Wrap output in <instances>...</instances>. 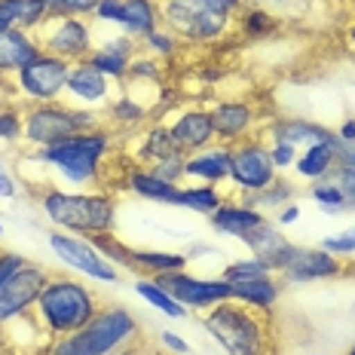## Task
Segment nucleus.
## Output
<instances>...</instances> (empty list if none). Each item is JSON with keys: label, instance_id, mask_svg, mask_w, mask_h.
I'll return each mask as SVG.
<instances>
[{"label": "nucleus", "instance_id": "38", "mask_svg": "<svg viewBox=\"0 0 355 355\" xmlns=\"http://www.w3.org/2000/svg\"><path fill=\"white\" fill-rule=\"evenodd\" d=\"M49 19H89L98 0H43Z\"/></svg>", "mask_w": 355, "mask_h": 355}, {"label": "nucleus", "instance_id": "10", "mask_svg": "<svg viewBox=\"0 0 355 355\" xmlns=\"http://www.w3.org/2000/svg\"><path fill=\"white\" fill-rule=\"evenodd\" d=\"M34 34L43 53L68 64L86 62L95 49V31L89 19H46Z\"/></svg>", "mask_w": 355, "mask_h": 355}, {"label": "nucleus", "instance_id": "40", "mask_svg": "<svg viewBox=\"0 0 355 355\" xmlns=\"http://www.w3.org/2000/svg\"><path fill=\"white\" fill-rule=\"evenodd\" d=\"M25 138V116L19 107H0V144H16Z\"/></svg>", "mask_w": 355, "mask_h": 355}, {"label": "nucleus", "instance_id": "16", "mask_svg": "<svg viewBox=\"0 0 355 355\" xmlns=\"http://www.w3.org/2000/svg\"><path fill=\"white\" fill-rule=\"evenodd\" d=\"M110 92H114V80L105 77V73L95 68V64H89V62L71 64L68 89H64V95L73 101V107H98V105H107Z\"/></svg>", "mask_w": 355, "mask_h": 355}, {"label": "nucleus", "instance_id": "54", "mask_svg": "<svg viewBox=\"0 0 355 355\" xmlns=\"http://www.w3.org/2000/svg\"><path fill=\"white\" fill-rule=\"evenodd\" d=\"M3 175H10V168H6V162H3V157H0V178Z\"/></svg>", "mask_w": 355, "mask_h": 355}, {"label": "nucleus", "instance_id": "44", "mask_svg": "<svg viewBox=\"0 0 355 355\" xmlns=\"http://www.w3.org/2000/svg\"><path fill=\"white\" fill-rule=\"evenodd\" d=\"M184 162H187V153H175V157L157 162L153 172L159 178H166V181H172V184H181L184 181Z\"/></svg>", "mask_w": 355, "mask_h": 355}, {"label": "nucleus", "instance_id": "30", "mask_svg": "<svg viewBox=\"0 0 355 355\" xmlns=\"http://www.w3.org/2000/svg\"><path fill=\"white\" fill-rule=\"evenodd\" d=\"M49 19L43 0H0V31L3 28H25L37 31Z\"/></svg>", "mask_w": 355, "mask_h": 355}, {"label": "nucleus", "instance_id": "48", "mask_svg": "<svg viewBox=\"0 0 355 355\" xmlns=\"http://www.w3.org/2000/svg\"><path fill=\"white\" fill-rule=\"evenodd\" d=\"M337 168H355V144H343L337 147Z\"/></svg>", "mask_w": 355, "mask_h": 355}, {"label": "nucleus", "instance_id": "21", "mask_svg": "<svg viewBox=\"0 0 355 355\" xmlns=\"http://www.w3.org/2000/svg\"><path fill=\"white\" fill-rule=\"evenodd\" d=\"M242 245L251 251V257H257V261H263L272 272H279V266L285 263V257H288V251H291L294 242L288 239L276 224L263 220V224H257L254 230L242 239Z\"/></svg>", "mask_w": 355, "mask_h": 355}, {"label": "nucleus", "instance_id": "20", "mask_svg": "<svg viewBox=\"0 0 355 355\" xmlns=\"http://www.w3.org/2000/svg\"><path fill=\"white\" fill-rule=\"evenodd\" d=\"M266 135H270V141L294 144L297 150L313 147V144L337 141L334 129H328V125H322V123H313V120H300V116H282V120H272L270 125H266Z\"/></svg>", "mask_w": 355, "mask_h": 355}, {"label": "nucleus", "instance_id": "4", "mask_svg": "<svg viewBox=\"0 0 355 355\" xmlns=\"http://www.w3.org/2000/svg\"><path fill=\"white\" fill-rule=\"evenodd\" d=\"M141 324L125 306H105L80 331L53 340V355H116L138 337Z\"/></svg>", "mask_w": 355, "mask_h": 355}, {"label": "nucleus", "instance_id": "58", "mask_svg": "<svg viewBox=\"0 0 355 355\" xmlns=\"http://www.w3.org/2000/svg\"><path fill=\"white\" fill-rule=\"evenodd\" d=\"M49 355H53V352H49Z\"/></svg>", "mask_w": 355, "mask_h": 355}, {"label": "nucleus", "instance_id": "1", "mask_svg": "<svg viewBox=\"0 0 355 355\" xmlns=\"http://www.w3.org/2000/svg\"><path fill=\"white\" fill-rule=\"evenodd\" d=\"M40 209L58 230L86 236V239L114 233L116 227V199L110 193H98V190L46 187L40 193Z\"/></svg>", "mask_w": 355, "mask_h": 355}, {"label": "nucleus", "instance_id": "22", "mask_svg": "<svg viewBox=\"0 0 355 355\" xmlns=\"http://www.w3.org/2000/svg\"><path fill=\"white\" fill-rule=\"evenodd\" d=\"M135 53H138V40L120 34V37H114V40L98 43L86 62L95 64V68L105 73V77H110V80H125V73H129V64H132V58H135Z\"/></svg>", "mask_w": 355, "mask_h": 355}, {"label": "nucleus", "instance_id": "9", "mask_svg": "<svg viewBox=\"0 0 355 355\" xmlns=\"http://www.w3.org/2000/svg\"><path fill=\"white\" fill-rule=\"evenodd\" d=\"M279 178L270 157V141L251 135L239 144H230V184L242 193H261Z\"/></svg>", "mask_w": 355, "mask_h": 355}, {"label": "nucleus", "instance_id": "49", "mask_svg": "<svg viewBox=\"0 0 355 355\" xmlns=\"http://www.w3.org/2000/svg\"><path fill=\"white\" fill-rule=\"evenodd\" d=\"M297 218H300V205H297V202H288L285 209H279L276 224H279V227H288V224H294Z\"/></svg>", "mask_w": 355, "mask_h": 355}, {"label": "nucleus", "instance_id": "14", "mask_svg": "<svg viewBox=\"0 0 355 355\" xmlns=\"http://www.w3.org/2000/svg\"><path fill=\"white\" fill-rule=\"evenodd\" d=\"M343 261L331 251L309 248V245H291L285 263L279 266V276L291 285H309V282H322V279H337L343 276Z\"/></svg>", "mask_w": 355, "mask_h": 355}, {"label": "nucleus", "instance_id": "15", "mask_svg": "<svg viewBox=\"0 0 355 355\" xmlns=\"http://www.w3.org/2000/svg\"><path fill=\"white\" fill-rule=\"evenodd\" d=\"M211 114V125H214V138L220 144H239L245 138L257 135L254 125H257V114L254 105L239 98H220L209 107Z\"/></svg>", "mask_w": 355, "mask_h": 355}, {"label": "nucleus", "instance_id": "53", "mask_svg": "<svg viewBox=\"0 0 355 355\" xmlns=\"http://www.w3.org/2000/svg\"><path fill=\"white\" fill-rule=\"evenodd\" d=\"M346 40H349V46H355V21L349 25V31H346Z\"/></svg>", "mask_w": 355, "mask_h": 355}, {"label": "nucleus", "instance_id": "7", "mask_svg": "<svg viewBox=\"0 0 355 355\" xmlns=\"http://www.w3.org/2000/svg\"><path fill=\"white\" fill-rule=\"evenodd\" d=\"M162 28H168L181 43H218L230 34L233 19L218 12L205 0H159Z\"/></svg>", "mask_w": 355, "mask_h": 355}, {"label": "nucleus", "instance_id": "34", "mask_svg": "<svg viewBox=\"0 0 355 355\" xmlns=\"http://www.w3.org/2000/svg\"><path fill=\"white\" fill-rule=\"evenodd\" d=\"M276 28H279L276 16L266 12L263 6H245V10L239 12V31L245 37H251V40H257V37H270Z\"/></svg>", "mask_w": 355, "mask_h": 355}, {"label": "nucleus", "instance_id": "23", "mask_svg": "<svg viewBox=\"0 0 355 355\" xmlns=\"http://www.w3.org/2000/svg\"><path fill=\"white\" fill-rule=\"evenodd\" d=\"M125 187L135 196L147 199V202H159V205H175L178 193H181V184L166 181V178H159L147 166H129V172H125Z\"/></svg>", "mask_w": 355, "mask_h": 355}, {"label": "nucleus", "instance_id": "57", "mask_svg": "<svg viewBox=\"0 0 355 355\" xmlns=\"http://www.w3.org/2000/svg\"><path fill=\"white\" fill-rule=\"evenodd\" d=\"M276 3H285V0H276Z\"/></svg>", "mask_w": 355, "mask_h": 355}, {"label": "nucleus", "instance_id": "32", "mask_svg": "<svg viewBox=\"0 0 355 355\" xmlns=\"http://www.w3.org/2000/svg\"><path fill=\"white\" fill-rule=\"evenodd\" d=\"M135 291H138V297L147 300L153 309H159V313L168 315V319H184V315L190 313V309L181 306V303H178L172 294H168L166 288L157 282V279H138V282H135Z\"/></svg>", "mask_w": 355, "mask_h": 355}, {"label": "nucleus", "instance_id": "11", "mask_svg": "<svg viewBox=\"0 0 355 355\" xmlns=\"http://www.w3.org/2000/svg\"><path fill=\"white\" fill-rule=\"evenodd\" d=\"M49 248L55 251L58 261L64 266H71L73 272H80V276L98 279V282H107V285L120 282V270H116V266L95 248V242L86 239V236L53 230L49 233Z\"/></svg>", "mask_w": 355, "mask_h": 355}, {"label": "nucleus", "instance_id": "24", "mask_svg": "<svg viewBox=\"0 0 355 355\" xmlns=\"http://www.w3.org/2000/svg\"><path fill=\"white\" fill-rule=\"evenodd\" d=\"M209 220H211V227L218 233L233 236V239L242 242L257 224H263L266 214L261 209H251V205H245V202H233V199H227V202L220 205V209L214 211Z\"/></svg>", "mask_w": 355, "mask_h": 355}, {"label": "nucleus", "instance_id": "35", "mask_svg": "<svg viewBox=\"0 0 355 355\" xmlns=\"http://www.w3.org/2000/svg\"><path fill=\"white\" fill-rule=\"evenodd\" d=\"M309 196H313V202L319 205L324 214L346 211V196H343V190H340V184L334 178H324V181L309 184Z\"/></svg>", "mask_w": 355, "mask_h": 355}, {"label": "nucleus", "instance_id": "27", "mask_svg": "<svg viewBox=\"0 0 355 355\" xmlns=\"http://www.w3.org/2000/svg\"><path fill=\"white\" fill-rule=\"evenodd\" d=\"M129 270L157 279L162 272L187 270V254L184 251H159V248H129Z\"/></svg>", "mask_w": 355, "mask_h": 355}, {"label": "nucleus", "instance_id": "52", "mask_svg": "<svg viewBox=\"0 0 355 355\" xmlns=\"http://www.w3.org/2000/svg\"><path fill=\"white\" fill-rule=\"evenodd\" d=\"M12 196H16V178L3 175L0 178V199H12Z\"/></svg>", "mask_w": 355, "mask_h": 355}, {"label": "nucleus", "instance_id": "59", "mask_svg": "<svg viewBox=\"0 0 355 355\" xmlns=\"http://www.w3.org/2000/svg\"><path fill=\"white\" fill-rule=\"evenodd\" d=\"M352 3H355V0H352Z\"/></svg>", "mask_w": 355, "mask_h": 355}, {"label": "nucleus", "instance_id": "42", "mask_svg": "<svg viewBox=\"0 0 355 355\" xmlns=\"http://www.w3.org/2000/svg\"><path fill=\"white\" fill-rule=\"evenodd\" d=\"M322 248L331 251V254H337L340 261H343V257H352L355 254V227H346L343 233H334V236H324Z\"/></svg>", "mask_w": 355, "mask_h": 355}, {"label": "nucleus", "instance_id": "43", "mask_svg": "<svg viewBox=\"0 0 355 355\" xmlns=\"http://www.w3.org/2000/svg\"><path fill=\"white\" fill-rule=\"evenodd\" d=\"M297 147L288 144V141H270V157H272V166L276 172L282 175L285 168H294V159H297Z\"/></svg>", "mask_w": 355, "mask_h": 355}, {"label": "nucleus", "instance_id": "13", "mask_svg": "<svg viewBox=\"0 0 355 355\" xmlns=\"http://www.w3.org/2000/svg\"><path fill=\"white\" fill-rule=\"evenodd\" d=\"M49 279L53 276L46 272V266L31 263V261L21 263L19 270L6 279V285L0 288V324H10V322L31 313Z\"/></svg>", "mask_w": 355, "mask_h": 355}, {"label": "nucleus", "instance_id": "56", "mask_svg": "<svg viewBox=\"0 0 355 355\" xmlns=\"http://www.w3.org/2000/svg\"><path fill=\"white\" fill-rule=\"evenodd\" d=\"M0 236H3V224H0Z\"/></svg>", "mask_w": 355, "mask_h": 355}, {"label": "nucleus", "instance_id": "31", "mask_svg": "<svg viewBox=\"0 0 355 355\" xmlns=\"http://www.w3.org/2000/svg\"><path fill=\"white\" fill-rule=\"evenodd\" d=\"M224 202H227V196L220 193L218 187H211V184H187V187H181V193H178L175 209H187V211L211 218Z\"/></svg>", "mask_w": 355, "mask_h": 355}, {"label": "nucleus", "instance_id": "33", "mask_svg": "<svg viewBox=\"0 0 355 355\" xmlns=\"http://www.w3.org/2000/svg\"><path fill=\"white\" fill-rule=\"evenodd\" d=\"M294 193H297V187H294L288 178L279 175L270 187L261 190V193H245L242 202L251 205V209H261V211L263 209H285L288 202H294Z\"/></svg>", "mask_w": 355, "mask_h": 355}, {"label": "nucleus", "instance_id": "12", "mask_svg": "<svg viewBox=\"0 0 355 355\" xmlns=\"http://www.w3.org/2000/svg\"><path fill=\"white\" fill-rule=\"evenodd\" d=\"M157 282L166 288L181 306L193 309V313H209V309L218 306V303L233 300L230 282H224V279H202V276H193V272H187V270L162 272V276H157Z\"/></svg>", "mask_w": 355, "mask_h": 355}, {"label": "nucleus", "instance_id": "39", "mask_svg": "<svg viewBox=\"0 0 355 355\" xmlns=\"http://www.w3.org/2000/svg\"><path fill=\"white\" fill-rule=\"evenodd\" d=\"M107 116H110L114 123L129 125V129H132V125H138V123L147 120V107L141 105V101H135V98H129V95H123V98L110 101Z\"/></svg>", "mask_w": 355, "mask_h": 355}, {"label": "nucleus", "instance_id": "3", "mask_svg": "<svg viewBox=\"0 0 355 355\" xmlns=\"http://www.w3.org/2000/svg\"><path fill=\"white\" fill-rule=\"evenodd\" d=\"M110 144H114V138L105 129L80 132V135L68 138V141H58L53 147L37 150L31 159L49 166L64 184L86 190L101 181V166H105L110 153Z\"/></svg>", "mask_w": 355, "mask_h": 355}, {"label": "nucleus", "instance_id": "51", "mask_svg": "<svg viewBox=\"0 0 355 355\" xmlns=\"http://www.w3.org/2000/svg\"><path fill=\"white\" fill-rule=\"evenodd\" d=\"M334 132H337V138L343 144H355V116H346V120L340 123Z\"/></svg>", "mask_w": 355, "mask_h": 355}, {"label": "nucleus", "instance_id": "18", "mask_svg": "<svg viewBox=\"0 0 355 355\" xmlns=\"http://www.w3.org/2000/svg\"><path fill=\"white\" fill-rule=\"evenodd\" d=\"M184 178H193L196 184H211V187L227 184L230 181V144L214 141L196 153H187Z\"/></svg>", "mask_w": 355, "mask_h": 355}, {"label": "nucleus", "instance_id": "17", "mask_svg": "<svg viewBox=\"0 0 355 355\" xmlns=\"http://www.w3.org/2000/svg\"><path fill=\"white\" fill-rule=\"evenodd\" d=\"M168 132H172L175 144L181 153H196L202 147L214 144V125H211V114L209 107H187L168 123Z\"/></svg>", "mask_w": 355, "mask_h": 355}, {"label": "nucleus", "instance_id": "37", "mask_svg": "<svg viewBox=\"0 0 355 355\" xmlns=\"http://www.w3.org/2000/svg\"><path fill=\"white\" fill-rule=\"evenodd\" d=\"M141 46L150 53L153 58H159V62H168V58H175L178 55V46H181V40L168 31V28H157V31H150V34H144L141 37Z\"/></svg>", "mask_w": 355, "mask_h": 355}, {"label": "nucleus", "instance_id": "36", "mask_svg": "<svg viewBox=\"0 0 355 355\" xmlns=\"http://www.w3.org/2000/svg\"><path fill=\"white\" fill-rule=\"evenodd\" d=\"M272 276V270L266 266L263 261H257V257H242V261H233L224 266V272H220V279L230 285H242V282H254V279H266Z\"/></svg>", "mask_w": 355, "mask_h": 355}, {"label": "nucleus", "instance_id": "29", "mask_svg": "<svg viewBox=\"0 0 355 355\" xmlns=\"http://www.w3.org/2000/svg\"><path fill=\"white\" fill-rule=\"evenodd\" d=\"M175 153H181V150H178V144H175V138H172V132H168L166 123H157V125H150V129H144L141 144L135 147L138 166H147V168H153L157 162L175 157Z\"/></svg>", "mask_w": 355, "mask_h": 355}, {"label": "nucleus", "instance_id": "6", "mask_svg": "<svg viewBox=\"0 0 355 355\" xmlns=\"http://www.w3.org/2000/svg\"><path fill=\"white\" fill-rule=\"evenodd\" d=\"M25 138L21 141L43 150V147H53L58 141H68V138L80 135V132H95L101 129V114L95 107H73V105H34L25 114Z\"/></svg>", "mask_w": 355, "mask_h": 355}, {"label": "nucleus", "instance_id": "26", "mask_svg": "<svg viewBox=\"0 0 355 355\" xmlns=\"http://www.w3.org/2000/svg\"><path fill=\"white\" fill-rule=\"evenodd\" d=\"M159 25H162L159 0H123V12H120L116 28H120L125 37L141 40L144 34L157 31Z\"/></svg>", "mask_w": 355, "mask_h": 355}, {"label": "nucleus", "instance_id": "50", "mask_svg": "<svg viewBox=\"0 0 355 355\" xmlns=\"http://www.w3.org/2000/svg\"><path fill=\"white\" fill-rule=\"evenodd\" d=\"M162 343H166L172 352H178V355H187V352H190V343H187V340L172 334V331H166V334H162Z\"/></svg>", "mask_w": 355, "mask_h": 355}, {"label": "nucleus", "instance_id": "55", "mask_svg": "<svg viewBox=\"0 0 355 355\" xmlns=\"http://www.w3.org/2000/svg\"><path fill=\"white\" fill-rule=\"evenodd\" d=\"M346 355H355V346H352V349H349V352H346Z\"/></svg>", "mask_w": 355, "mask_h": 355}, {"label": "nucleus", "instance_id": "46", "mask_svg": "<svg viewBox=\"0 0 355 355\" xmlns=\"http://www.w3.org/2000/svg\"><path fill=\"white\" fill-rule=\"evenodd\" d=\"M120 12H123V0H98L92 16L98 21H105V25H116V21H120Z\"/></svg>", "mask_w": 355, "mask_h": 355}, {"label": "nucleus", "instance_id": "19", "mask_svg": "<svg viewBox=\"0 0 355 355\" xmlns=\"http://www.w3.org/2000/svg\"><path fill=\"white\" fill-rule=\"evenodd\" d=\"M40 40L34 31L25 28H3L0 31V77H16V73L31 64L40 55Z\"/></svg>", "mask_w": 355, "mask_h": 355}, {"label": "nucleus", "instance_id": "8", "mask_svg": "<svg viewBox=\"0 0 355 355\" xmlns=\"http://www.w3.org/2000/svg\"><path fill=\"white\" fill-rule=\"evenodd\" d=\"M68 73H71L68 62L40 53L31 64H25V68L12 77V89H16V95L21 101H31V105H49V101H62L64 98Z\"/></svg>", "mask_w": 355, "mask_h": 355}, {"label": "nucleus", "instance_id": "25", "mask_svg": "<svg viewBox=\"0 0 355 355\" xmlns=\"http://www.w3.org/2000/svg\"><path fill=\"white\" fill-rule=\"evenodd\" d=\"M337 147H340V138L337 141H328V144H313V147H303L294 159V172H297L300 181L306 184H315V181H324V178L334 175L337 168Z\"/></svg>", "mask_w": 355, "mask_h": 355}, {"label": "nucleus", "instance_id": "5", "mask_svg": "<svg viewBox=\"0 0 355 355\" xmlns=\"http://www.w3.org/2000/svg\"><path fill=\"white\" fill-rule=\"evenodd\" d=\"M202 328L220 343L227 355H266V315L236 300L218 303L202 313Z\"/></svg>", "mask_w": 355, "mask_h": 355}, {"label": "nucleus", "instance_id": "45", "mask_svg": "<svg viewBox=\"0 0 355 355\" xmlns=\"http://www.w3.org/2000/svg\"><path fill=\"white\" fill-rule=\"evenodd\" d=\"M334 181L346 196V211H355V168H334Z\"/></svg>", "mask_w": 355, "mask_h": 355}, {"label": "nucleus", "instance_id": "28", "mask_svg": "<svg viewBox=\"0 0 355 355\" xmlns=\"http://www.w3.org/2000/svg\"><path fill=\"white\" fill-rule=\"evenodd\" d=\"M233 288V300L242 303L248 309H257V313H272L276 309L279 297H282V285L276 282V276L266 279H254V282H242V285H230Z\"/></svg>", "mask_w": 355, "mask_h": 355}, {"label": "nucleus", "instance_id": "2", "mask_svg": "<svg viewBox=\"0 0 355 355\" xmlns=\"http://www.w3.org/2000/svg\"><path fill=\"white\" fill-rule=\"evenodd\" d=\"M98 309L101 306L92 288L80 282V279H64V276L49 279L34 303L37 324L43 328V334L55 340L80 331Z\"/></svg>", "mask_w": 355, "mask_h": 355}, {"label": "nucleus", "instance_id": "47", "mask_svg": "<svg viewBox=\"0 0 355 355\" xmlns=\"http://www.w3.org/2000/svg\"><path fill=\"white\" fill-rule=\"evenodd\" d=\"M209 6H214L218 12H224V16H230L236 19L242 10H245V0H205Z\"/></svg>", "mask_w": 355, "mask_h": 355}, {"label": "nucleus", "instance_id": "41", "mask_svg": "<svg viewBox=\"0 0 355 355\" xmlns=\"http://www.w3.org/2000/svg\"><path fill=\"white\" fill-rule=\"evenodd\" d=\"M125 80H132V83H159L162 80V64L159 58L153 55H135L129 64V73H125Z\"/></svg>", "mask_w": 355, "mask_h": 355}]
</instances>
